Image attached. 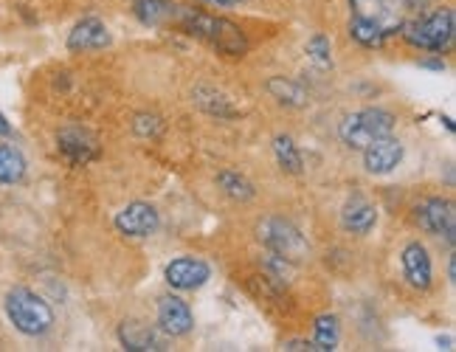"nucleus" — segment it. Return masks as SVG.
Masks as SVG:
<instances>
[{"instance_id": "obj_19", "label": "nucleus", "mask_w": 456, "mask_h": 352, "mask_svg": "<svg viewBox=\"0 0 456 352\" xmlns=\"http://www.w3.org/2000/svg\"><path fill=\"white\" fill-rule=\"evenodd\" d=\"M338 339H341V327H338V319L336 315H319L313 324V349L315 352H332L338 347Z\"/></svg>"}, {"instance_id": "obj_24", "label": "nucleus", "mask_w": 456, "mask_h": 352, "mask_svg": "<svg viewBox=\"0 0 456 352\" xmlns=\"http://www.w3.org/2000/svg\"><path fill=\"white\" fill-rule=\"evenodd\" d=\"M133 127L142 138H155V135H161V130H164L161 119L152 116V113H138L135 121H133Z\"/></svg>"}, {"instance_id": "obj_18", "label": "nucleus", "mask_w": 456, "mask_h": 352, "mask_svg": "<svg viewBox=\"0 0 456 352\" xmlns=\"http://www.w3.org/2000/svg\"><path fill=\"white\" fill-rule=\"evenodd\" d=\"M26 178V158L14 144H0V184L12 186Z\"/></svg>"}, {"instance_id": "obj_7", "label": "nucleus", "mask_w": 456, "mask_h": 352, "mask_svg": "<svg viewBox=\"0 0 456 352\" xmlns=\"http://www.w3.org/2000/svg\"><path fill=\"white\" fill-rule=\"evenodd\" d=\"M113 225H116L118 234L144 240V237H152L158 228H161V215H158V209L152 203L133 201V203H127L125 209L118 211Z\"/></svg>"}, {"instance_id": "obj_26", "label": "nucleus", "mask_w": 456, "mask_h": 352, "mask_svg": "<svg viewBox=\"0 0 456 352\" xmlns=\"http://www.w3.org/2000/svg\"><path fill=\"white\" fill-rule=\"evenodd\" d=\"M0 135H12V125H9V119L4 116V113H0Z\"/></svg>"}, {"instance_id": "obj_11", "label": "nucleus", "mask_w": 456, "mask_h": 352, "mask_svg": "<svg viewBox=\"0 0 456 352\" xmlns=\"http://www.w3.org/2000/svg\"><path fill=\"white\" fill-rule=\"evenodd\" d=\"M400 266H403V279L409 282L414 291H428L434 282V268L431 257L423 242H406V249L400 251Z\"/></svg>"}, {"instance_id": "obj_2", "label": "nucleus", "mask_w": 456, "mask_h": 352, "mask_svg": "<svg viewBox=\"0 0 456 352\" xmlns=\"http://www.w3.org/2000/svg\"><path fill=\"white\" fill-rule=\"evenodd\" d=\"M411 12V0H349V37L363 48H380L400 34Z\"/></svg>"}, {"instance_id": "obj_5", "label": "nucleus", "mask_w": 456, "mask_h": 352, "mask_svg": "<svg viewBox=\"0 0 456 352\" xmlns=\"http://www.w3.org/2000/svg\"><path fill=\"white\" fill-rule=\"evenodd\" d=\"M453 31H456V20L448 6L434 9L431 14L419 17V20H406V26L400 29V34L414 48L431 51V54H443V51L453 43Z\"/></svg>"}, {"instance_id": "obj_8", "label": "nucleus", "mask_w": 456, "mask_h": 352, "mask_svg": "<svg viewBox=\"0 0 456 352\" xmlns=\"http://www.w3.org/2000/svg\"><path fill=\"white\" fill-rule=\"evenodd\" d=\"M414 220L423 232L434 237H445L453 245V232H456V215L453 203L443 198H428L414 209Z\"/></svg>"}, {"instance_id": "obj_15", "label": "nucleus", "mask_w": 456, "mask_h": 352, "mask_svg": "<svg viewBox=\"0 0 456 352\" xmlns=\"http://www.w3.org/2000/svg\"><path fill=\"white\" fill-rule=\"evenodd\" d=\"M113 40H110V31L104 26L99 17H85L79 20L71 34H68V51H74V54H82V51H99V48H108Z\"/></svg>"}, {"instance_id": "obj_12", "label": "nucleus", "mask_w": 456, "mask_h": 352, "mask_svg": "<svg viewBox=\"0 0 456 352\" xmlns=\"http://www.w3.org/2000/svg\"><path fill=\"white\" fill-rule=\"evenodd\" d=\"M57 147H60V155L71 167H85V164H91L94 158L99 155L96 138L87 130H79V127H65L57 135Z\"/></svg>"}, {"instance_id": "obj_4", "label": "nucleus", "mask_w": 456, "mask_h": 352, "mask_svg": "<svg viewBox=\"0 0 456 352\" xmlns=\"http://www.w3.org/2000/svg\"><path fill=\"white\" fill-rule=\"evenodd\" d=\"M395 113L383 108H363L344 116L338 125V135L349 150H366L378 138H386L395 133Z\"/></svg>"}, {"instance_id": "obj_9", "label": "nucleus", "mask_w": 456, "mask_h": 352, "mask_svg": "<svg viewBox=\"0 0 456 352\" xmlns=\"http://www.w3.org/2000/svg\"><path fill=\"white\" fill-rule=\"evenodd\" d=\"M158 330L164 332V336H172V339H181V336H189L191 327H195V315H191L189 305L183 302L181 296H161L158 299Z\"/></svg>"}, {"instance_id": "obj_23", "label": "nucleus", "mask_w": 456, "mask_h": 352, "mask_svg": "<svg viewBox=\"0 0 456 352\" xmlns=\"http://www.w3.org/2000/svg\"><path fill=\"white\" fill-rule=\"evenodd\" d=\"M307 60L315 62L319 68H330L332 65V45L324 34H313L307 43Z\"/></svg>"}, {"instance_id": "obj_13", "label": "nucleus", "mask_w": 456, "mask_h": 352, "mask_svg": "<svg viewBox=\"0 0 456 352\" xmlns=\"http://www.w3.org/2000/svg\"><path fill=\"white\" fill-rule=\"evenodd\" d=\"M361 152H363V169L370 175H389L403 161V144H400V138H395V135L378 138L375 144H370Z\"/></svg>"}, {"instance_id": "obj_21", "label": "nucleus", "mask_w": 456, "mask_h": 352, "mask_svg": "<svg viewBox=\"0 0 456 352\" xmlns=\"http://www.w3.org/2000/svg\"><path fill=\"white\" fill-rule=\"evenodd\" d=\"M273 155H276V164L282 167L285 172H290V175H299L305 169L302 152H299V147H296V141L290 135H276L273 138Z\"/></svg>"}, {"instance_id": "obj_25", "label": "nucleus", "mask_w": 456, "mask_h": 352, "mask_svg": "<svg viewBox=\"0 0 456 352\" xmlns=\"http://www.w3.org/2000/svg\"><path fill=\"white\" fill-rule=\"evenodd\" d=\"M200 4H208V6H220V9H228V6H237L242 0H200Z\"/></svg>"}, {"instance_id": "obj_16", "label": "nucleus", "mask_w": 456, "mask_h": 352, "mask_svg": "<svg viewBox=\"0 0 456 352\" xmlns=\"http://www.w3.org/2000/svg\"><path fill=\"white\" fill-rule=\"evenodd\" d=\"M341 225L346 232L353 234H370L372 228L378 225V206L372 201H366L361 195L349 198L344 206H341Z\"/></svg>"}, {"instance_id": "obj_1", "label": "nucleus", "mask_w": 456, "mask_h": 352, "mask_svg": "<svg viewBox=\"0 0 456 352\" xmlns=\"http://www.w3.org/2000/svg\"><path fill=\"white\" fill-rule=\"evenodd\" d=\"M135 14L147 26L181 29L189 37L206 43L208 48L220 51L225 57H245V51H248V40H245L242 29L217 14L169 4V0H135Z\"/></svg>"}, {"instance_id": "obj_6", "label": "nucleus", "mask_w": 456, "mask_h": 352, "mask_svg": "<svg viewBox=\"0 0 456 352\" xmlns=\"http://www.w3.org/2000/svg\"><path fill=\"white\" fill-rule=\"evenodd\" d=\"M256 240L262 242V249L279 254L299 266L302 259L310 257V242L307 237L285 217H265L256 225Z\"/></svg>"}, {"instance_id": "obj_20", "label": "nucleus", "mask_w": 456, "mask_h": 352, "mask_svg": "<svg viewBox=\"0 0 456 352\" xmlns=\"http://www.w3.org/2000/svg\"><path fill=\"white\" fill-rule=\"evenodd\" d=\"M217 186L223 189V195H228L232 201H251L254 198V184L245 178V175L234 172V169H220L217 172Z\"/></svg>"}, {"instance_id": "obj_14", "label": "nucleus", "mask_w": 456, "mask_h": 352, "mask_svg": "<svg viewBox=\"0 0 456 352\" xmlns=\"http://www.w3.org/2000/svg\"><path fill=\"white\" fill-rule=\"evenodd\" d=\"M118 341L127 352H164L167 339L161 336V330H155L144 322H125L118 327Z\"/></svg>"}, {"instance_id": "obj_17", "label": "nucleus", "mask_w": 456, "mask_h": 352, "mask_svg": "<svg viewBox=\"0 0 456 352\" xmlns=\"http://www.w3.org/2000/svg\"><path fill=\"white\" fill-rule=\"evenodd\" d=\"M265 91L279 104H288V108H305V104H307V91H305L299 82H293L288 77H271L265 82Z\"/></svg>"}, {"instance_id": "obj_10", "label": "nucleus", "mask_w": 456, "mask_h": 352, "mask_svg": "<svg viewBox=\"0 0 456 352\" xmlns=\"http://www.w3.org/2000/svg\"><path fill=\"white\" fill-rule=\"evenodd\" d=\"M208 276H212V268H208V262H203L200 257H178V259H172L164 271L167 285L175 291H198L206 285Z\"/></svg>"}, {"instance_id": "obj_3", "label": "nucleus", "mask_w": 456, "mask_h": 352, "mask_svg": "<svg viewBox=\"0 0 456 352\" xmlns=\"http://www.w3.org/2000/svg\"><path fill=\"white\" fill-rule=\"evenodd\" d=\"M6 315L17 332L28 339H40L54 327V307H51L40 293L28 288H12L6 293Z\"/></svg>"}, {"instance_id": "obj_22", "label": "nucleus", "mask_w": 456, "mask_h": 352, "mask_svg": "<svg viewBox=\"0 0 456 352\" xmlns=\"http://www.w3.org/2000/svg\"><path fill=\"white\" fill-rule=\"evenodd\" d=\"M195 104H198L200 111L212 113V116H223V119L234 116V108L228 104V99L220 91H215V87H198V91H195Z\"/></svg>"}, {"instance_id": "obj_27", "label": "nucleus", "mask_w": 456, "mask_h": 352, "mask_svg": "<svg viewBox=\"0 0 456 352\" xmlns=\"http://www.w3.org/2000/svg\"><path fill=\"white\" fill-rule=\"evenodd\" d=\"M448 276H451V282L456 279V259H451V268H448Z\"/></svg>"}]
</instances>
